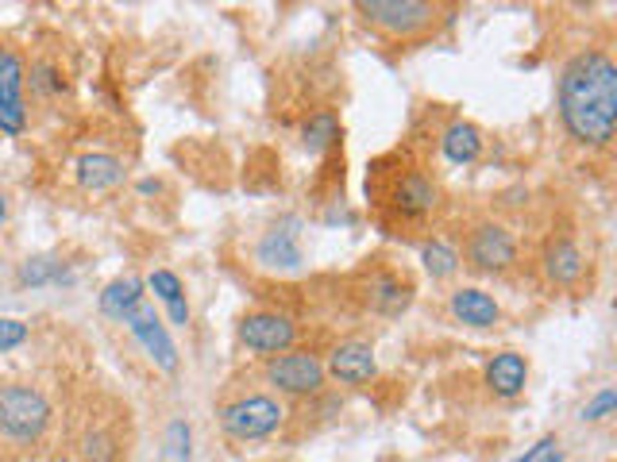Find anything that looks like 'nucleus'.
I'll use <instances>...</instances> for the list:
<instances>
[{
  "mask_svg": "<svg viewBox=\"0 0 617 462\" xmlns=\"http://www.w3.org/2000/svg\"><path fill=\"white\" fill-rule=\"evenodd\" d=\"M23 82H28L23 59L15 51H0V132L4 135H20L28 127Z\"/></svg>",
  "mask_w": 617,
  "mask_h": 462,
  "instance_id": "9",
  "label": "nucleus"
},
{
  "mask_svg": "<svg viewBox=\"0 0 617 462\" xmlns=\"http://www.w3.org/2000/svg\"><path fill=\"white\" fill-rule=\"evenodd\" d=\"M51 428V401L35 386H0V440L31 448Z\"/></svg>",
  "mask_w": 617,
  "mask_h": 462,
  "instance_id": "2",
  "label": "nucleus"
},
{
  "mask_svg": "<svg viewBox=\"0 0 617 462\" xmlns=\"http://www.w3.org/2000/svg\"><path fill=\"white\" fill-rule=\"evenodd\" d=\"M266 378L271 386H279L290 397H313L324 389V363L308 350H282L266 363Z\"/></svg>",
  "mask_w": 617,
  "mask_h": 462,
  "instance_id": "4",
  "label": "nucleus"
},
{
  "mask_svg": "<svg viewBox=\"0 0 617 462\" xmlns=\"http://www.w3.org/2000/svg\"><path fill=\"white\" fill-rule=\"evenodd\" d=\"M398 209L406 212V217H425V212H432L437 209V201H440V189H437V181L432 178H425V174H406L401 178V186H398Z\"/></svg>",
  "mask_w": 617,
  "mask_h": 462,
  "instance_id": "17",
  "label": "nucleus"
},
{
  "mask_svg": "<svg viewBox=\"0 0 617 462\" xmlns=\"http://www.w3.org/2000/svg\"><path fill=\"white\" fill-rule=\"evenodd\" d=\"M4 220H8V197L0 193V224H4Z\"/></svg>",
  "mask_w": 617,
  "mask_h": 462,
  "instance_id": "32",
  "label": "nucleus"
},
{
  "mask_svg": "<svg viewBox=\"0 0 617 462\" xmlns=\"http://www.w3.org/2000/svg\"><path fill=\"white\" fill-rule=\"evenodd\" d=\"M62 274H66V262L59 254H31L28 262H20V285H31V290L62 282Z\"/></svg>",
  "mask_w": 617,
  "mask_h": 462,
  "instance_id": "20",
  "label": "nucleus"
},
{
  "mask_svg": "<svg viewBox=\"0 0 617 462\" xmlns=\"http://www.w3.org/2000/svg\"><path fill=\"white\" fill-rule=\"evenodd\" d=\"M529 381V363L517 355V350H502L487 363V386L494 389V397L502 401H513V397L525 389Z\"/></svg>",
  "mask_w": 617,
  "mask_h": 462,
  "instance_id": "12",
  "label": "nucleus"
},
{
  "mask_svg": "<svg viewBox=\"0 0 617 462\" xmlns=\"http://www.w3.org/2000/svg\"><path fill=\"white\" fill-rule=\"evenodd\" d=\"M452 316L460 324H467V328H494V324L502 321V308H498V301L490 297L487 290L467 285V290L452 293Z\"/></svg>",
  "mask_w": 617,
  "mask_h": 462,
  "instance_id": "13",
  "label": "nucleus"
},
{
  "mask_svg": "<svg viewBox=\"0 0 617 462\" xmlns=\"http://www.w3.org/2000/svg\"><path fill=\"white\" fill-rule=\"evenodd\" d=\"M583 270H587V259H583V251L567 235L552 239V243L544 246V274L556 285H575L583 277Z\"/></svg>",
  "mask_w": 617,
  "mask_h": 462,
  "instance_id": "14",
  "label": "nucleus"
},
{
  "mask_svg": "<svg viewBox=\"0 0 617 462\" xmlns=\"http://www.w3.org/2000/svg\"><path fill=\"white\" fill-rule=\"evenodd\" d=\"M166 316H170V324H178V328H186V324H189V305H186V297L170 301V305H166Z\"/></svg>",
  "mask_w": 617,
  "mask_h": 462,
  "instance_id": "30",
  "label": "nucleus"
},
{
  "mask_svg": "<svg viewBox=\"0 0 617 462\" xmlns=\"http://www.w3.org/2000/svg\"><path fill=\"white\" fill-rule=\"evenodd\" d=\"M147 290L155 293L163 305H170V301H178V297H186V290H181V277L174 274V270H155L151 277H147Z\"/></svg>",
  "mask_w": 617,
  "mask_h": 462,
  "instance_id": "24",
  "label": "nucleus"
},
{
  "mask_svg": "<svg viewBox=\"0 0 617 462\" xmlns=\"http://www.w3.org/2000/svg\"><path fill=\"white\" fill-rule=\"evenodd\" d=\"M367 301L378 313H401V308L409 305V285H401L398 277H390V274H378L367 290Z\"/></svg>",
  "mask_w": 617,
  "mask_h": 462,
  "instance_id": "19",
  "label": "nucleus"
},
{
  "mask_svg": "<svg viewBox=\"0 0 617 462\" xmlns=\"http://www.w3.org/2000/svg\"><path fill=\"white\" fill-rule=\"evenodd\" d=\"M124 328L132 332V339H136L139 347H144V355L151 358L163 374H174L178 370V347H174L170 332H166L163 316L155 313V305H147V301H139L136 308H132L128 316H124Z\"/></svg>",
  "mask_w": 617,
  "mask_h": 462,
  "instance_id": "6",
  "label": "nucleus"
},
{
  "mask_svg": "<svg viewBox=\"0 0 617 462\" xmlns=\"http://www.w3.org/2000/svg\"><path fill=\"white\" fill-rule=\"evenodd\" d=\"M31 85H35L39 93H59L62 90V77L54 74L51 66H35V70H31Z\"/></svg>",
  "mask_w": 617,
  "mask_h": 462,
  "instance_id": "29",
  "label": "nucleus"
},
{
  "mask_svg": "<svg viewBox=\"0 0 617 462\" xmlns=\"http://www.w3.org/2000/svg\"><path fill=\"white\" fill-rule=\"evenodd\" d=\"M560 119L583 147H610L617 132V66L610 54L583 51L560 74Z\"/></svg>",
  "mask_w": 617,
  "mask_h": 462,
  "instance_id": "1",
  "label": "nucleus"
},
{
  "mask_svg": "<svg viewBox=\"0 0 617 462\" xmlns=\"http://www.w3.org/2000/svg\"><path fill=\"white\" fill-rule=\"evenodd\" d=\"M144 290H147V285L139 282L136 274L116 277V282H108L105 293H101V313H105L108 321H124V316H128L132 308L144 301Z\"/></svg>",
  "mask_w": 617,
  "mask_h": 462,
  "instance_id": "18",
  "label": "nucleus"
},
{
  "mask_svg": "<svg viewBox=\"0 0 617 462\" xmlns=\"http://www.w3.org/2000/svg\"><path fill=\"white\" fill-rule=\"evenodd\" d=\"M297 224L294 220H286L282 228H271L263 239L255 243V262L266 270H282V274H294V270H302L305 254H302V239H297Z\"/></svg>",
  "mask_w": 617,
  "mask_h": 462,
  "instance_id": "11",
  "label": "nucleus"
},
{
  "mask_svg": "<svg viewBox=\"0 0 617 462\" xmlns=\"http://www.w3.org/2000/svg\"><path fill=\"white\" fill-rule=\"evenodd\" d=\"M510 462H564L560 435H544V440H536L533 448L525 451V455H517V459H510Z\"/></svg>",
  "mask_w": 617,
  "mask_h": 462,
  "instance_id": "25",
  "label": "nucleus"
},
{
  "mask_svg": "<svg viewBox=\"0 0 617 462\" xmlns=\"http://www.w3.org/2000/svg\"><path fill=\"white\" fill-rule=\"evenodd\" d=\"M297 324L282 313H251L240 321V344L255 355H282V350H294Z\"/></svg>",
  "mask_w": 617,
  "mask_h": 462,
  "instance_id": "8",
  "label": "nucleus"
},
{
  "mask_svg": "<svg viewBox=\"0 0 617 462\" xmlns=\"http://www.w3.org/2000/svg\"><path fill=\"white\" fill-rule=\"evenodd\" d=\"M77 181L90 193H105V189H116L124 181V162L116 155H82L77 158Z\"/></svg>",
  "mask_w": 617,
  "mask_h": 462,
  "instance_id": "15",
  "label": "nucleus"
},
{
  "mask_svg": "<svg viewBox=\"0 0 617 462\" xmlns=\"http://www.w3.org/2000/svg\"><path fill=\"white\" fill-rule=\"evenodd\" d=\"M20 344H28V324L15 321V316H0V355H8Z\"/></svg>",
  "mask_w": 617,
  "mask_h": 462,
  "instance_id": "28",
  "label": "nucleus"
},
{
  "mask_svg": "<svg viewBox=\"0 0 617 462\" xmlns=\"http://www.w3.org/2000/svg\"><path fill=\"white\" fill-rule=\"evenodd\" d=\"M85 459L90 462H116V440L108 432L85 435Z\"/></svg>",
  "mask_w": 617,
  "mask_h": 462,
  "instance_id": "27",
  "label": "nucleus"
},
{
  "mask_svg": "<svg viewBox=\"0 0 617 462\" xmlns=\"http://www.w3.org/2000/svg\"><path fill=\"white\" fill-rule=\"evenodd\" d=\"M302 139H305V147L313 150V155H321V150H328L332 143L339 139V119L332 116L328 108H321V113H313L305 119Z\"/></svg>",
  "mask_w": 617,
  "mask_h": 462,
  "instance_id": "21",
  "label": "nucleus"
},
{
  "mask_svg": "<svg viewBox=\"0 0 617 462\" xmlns=\"http://www.w3.org/2000/svg\"><path fill=\"white\" fill-rule=\"evenodd\" d=\"M194 455V428L186 420H170L166 428V448H163V462H189Z\"/></svg>",
  "mask_w": 617,
  "mask_h": 462,
  "instance_id": "23",
  "label": "nucleus"
},
{
  "mask_svg": "<svg viewBox=\"0 0 617 462\" xmlns=\"http://www.w3.org/2000/svg\"><path fill=\"white\" fill-rule=\"evenodd\" d=\"M324 374H332V378L344 381V386H367V381L378 374L375 347L363 344V339H347V344L332 347Z\"/></svg>",
  "mask_w": 617,
  "mask_h": 462,
  "instance_id": "10",
  "label": "nucleus"
},
{
  "mask_svg": "<svg viewBox=\"0 0 617 462\" xmlns=\"http://www.w3.org/2000/svg\"><path fill=\"white\" fill-rule=\"evenodd\" d=\"M139 193H144V197L163 193V186H158V181H151V178H144V181H139Z\"/></svg>",
  "mask_w": 617,
  "mask_h": 462,
  "instance_id": "31",
  "label": "nucleus"
},
{
  "mask_svg": "<svg viewBox=\"0 0 617 462\" xmlns=\"http://www.w3.org/2000/svg\"><path fill=\"white\" fill-rule=\"evenodd\" d=\"M359 12L390 35H417V31L437 23L440 8L425 4V0H363Z\"/></svg>",
  "mask_w": 617,
  "mask_h": 462,
  "instance_id": "5",
  "label": "nucleus"
},
{
  "mask_svg": "<svg viewBox=\"0 0 617 462\" xmlns=\"http://www.w3.org/2000/svg\"><path fill=\"white\" fill-rule=\"evenodd\" d=\"M421 262L425 270H429L432 277H452L456 270H460V251H456L452 243H440V239H432V243L421 246Z\"/></svg>",
  "mask_w": 617,
  "mask_h": 462,
  "instance_id": "22",
  "label": "nucleus"
},
{
  "mask_svg": "<svg viewBox=\"0 0 617 462\" xmlns=\"http://www.w3.org/2000/svg\"><path fill=\"white\" fill-rule=\"evenodd\" d=\"M282 420H286L282 401H274V397H266V393L240 397V401L220 409V428H224V435H232V440H240V443L266 440V435L279 432Z\"/></svg>",
  "mask_w": 617,
  "mask_h": 462,
  "instance_id": "3",
  "label": "nucleus"
},
{
  "mask_svg": "<svg viewBox=\"0 0 617 462\" xmlns=\"http://www.w3.org/2000/svg\"><path fill=\"white\" fill-rule=\"evenodd\" d=\"M440 147H445L448 162L471 166V162H479V155H482V132L474 124H467V119H456V124L445 127V139H440Z\"/></svg>",
  "mask_w": 617,
  "mask_h": 462,
  "instance_id": "16",
  "label": "nucleus"
},
{
  "mask_svg": "<svg viewBox=\"0 0 617 462\" xmlns=\"http://www.w3.org/2000/svg\"><path fill=\"white\" fill-rule=\"evenodd\" d=\"M614 409H617V393H614V389H603V393H595L587 405H583L579 420H587V424H598V420L614 417Z\"/></svg>",
  "mask_w": 617,
  "mask_h": 462,
  "instance_id": "26",
  "label": "nucleus"
},
{
  "mask_svg": "<svg viewBox=\"0 0 617 462\" xmlns=\"http://www.w3.org/2000/svg\"><path fill=\"white\" fill-rule=\"evenodd\" d=\"M467 262L482 274H502L517 262V239L502 224H479L467 239Z\"/></svg>",
  "mask_w": 617,
  "mask_h": 462,
  "instance_id": "7",
  "label": "nucleus"
}]
</instances>
